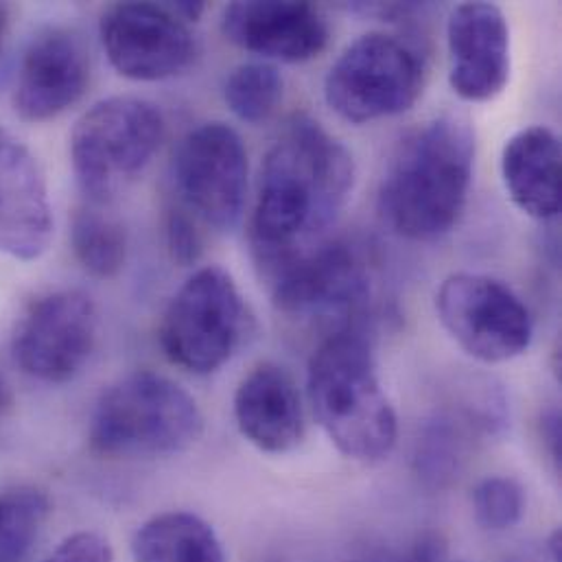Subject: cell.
<instances>
[{"label": "cell", "mask_w": 562, "mask_h": 562, "mask_svg": "<svg viewBox=\"0 0 562 562\" xmlns=\"http://www.w3.org/2000/svg\"><path fill=\"white\" fill-rule=\"evenodd\" d=\"M352 184L350 151L311 116H293L266 156L250 224L261 277L313 248L344 211Z\"/></svg>", "instance_id": "obj_1"}, {"label": "cell", "mask_w": 562, "mask_h": 562, "mask_svg": "<svg viewBox=\"0 0 562 562\" xmlns=\"http://www.w3.org/2000/svg\"><path fill=\"white\" fill-rule=\"evenodd\" d=\"M473 165L475 132L469 119H434L398 147L381 182L383 222L409 241L449 235L467 209Z\"/></svg>", "instance_id": "obj_2"}, {"label": "cell", "mask_w": 562, "mask_h": 562, "mask_svg": "<svg viewBox=\"0 0 562 562\" xmlns=\"http://www.w3.org/2000/svg\"><path fill=\"white\" fill-rule=\"evenodd\" d=\"M315 420L348 460L379 462L396 445L398 423L381 387L368 339L357 328L330 333L313 352L306 374Z\"/></svg>", "instance_id": "obj_3"}, {"label": "cell", "mask_w": 562, "mask_h": 562, "mask_svg": "<svg viewBox=\"0 0 562 562\" xmlns=\"http://www.w3.org/2000/svg\"><path fill=\"white\" fill-rule=\"evenodd\" d=\"M204 434L198 401L176 381L143 370L110 385L90 418V447L105 458H162Z\"/></svg>", "instance_id": "obj_4"}, {"label": "cell", "mask_w": 562, "mask_h": 562, "mask_svg": "<svg viewBox=\"0 0 562 562\" xmlns=\"http://www.w3.org/2000/svg\"><path fill=\"white\" fill-rule=\"evenodd\" d=\"M165 138L162 112L138 97L94 103L72 127L70 162L90 204H108L151 162Z\"/></svg>", "instance_id": "obj_5"}, {"label": "cell", "mask_w": 562, "mask_h": 562, "mask_svg": "<svg viewBox=\"0 0 562 562\" xmlns=\"http://www.w3.org/2000/svg\"><path fill=\"white\" fill-rule=\"evenodd\" d=\"M246 328L248 313L237 282L211 266L198 270L171 297L160 324V346L171 363L211 374L233 359Z\"/></svg>", "instance_id": "obj_6"}, {"label": "cell", "mask_w": 562, "mask_h": 562, "mask_svg": "<svg viewBox=\"0 0 562 562\" xmlns=\"http://www.w3.org/2000/svg\"><path fill=\"white\" fill-rule=\"evenodd\" d=\"M425 68L414 48L394 35L357 37L330 66L324 81L328 108L350 123H370L407 112L420 97Z\"/></svg>", "instance_id": "obj_7"}, {"label": "cell", "mask_w": 562, "mask_h": 562, "mask_svg": "<svg viewBox=\"0 0 562 562\" xmlns=\"http://www.w3.org/2000/svg\"><path fill=\"white\" fill-rule=\"evenodd\" d=\"M436 311L445 330L477 361H513L532 344L530 308L508 284L493 277L451 274L436 293Z\"/></svg>", "instance_id": "obj_8"}, {"label": "cell", "mask_w": 562, "mask_h": 562, "mask_svg": "<svg viewBox=\"0 0 562 562\" xmlns=\"http://www.w3.org/2000/svg\"><path fill=\"white\" fill-rule=\"evenodd\" d=\"M171 171L182 211L220 233L237 228L248 191V151L237 130L217 121L191 130Z\"/></svg>", "instance_id": "obj_9"}, {"label": "cell", "mask_w": 562, "mask_h": 562, "mask_svg": "<svg viewBox=\"0 0 562 562\" xmlns=\"http://www.w3.org/2000/svg\"><path fill=\"white\" fill-rule=\"evenodd\" d=\"M99 330L92 297L61 289L35 300L20 317L11 350L24 374L44 383H68L88 363Z\"/></svg>", "instance_id": "obj_10"}, {"label": "cell", "mask_w": 562, "mask_h": 562, "mask_svg": "<svg viewBox=\"0 0 562 562\" xmlns=\"http://www.w3.org/2000/svg\"><path fill=\"white\" fill-rule=\"evenodd\" d=\"M99 35L112 68L134 81H160L195 59V37L171 2H121L101 15Z\"/></svg>", "instance_id": "obj_11"}, {"label": "cell", "mask_w": 562, "mask_h": 562, "mask_svg": "<svg viewBox=\"0 0 562 562\" xmlns=\"http://www.w3.org/2000/svg\"><path fill=\"white\" fill-rule=\"evenodd\" d=\"M274 304L286 315H359L370 295L366 266L341 241L317 244L263 274Z\"/></svg>", "instance_id": "obj_12"}, {"label": "cell", "mask_w": 562, "mask_h": 562, "mask_svg": "<svg viewBox=\"0 0 562 562\" xmlns=\"http://www.w3.org/2000/svg\"><path fill=\"white\" fill-rule=\"evenodd\" d=\"M90 83V57L83 40L64 26L42 29L26 46L13 92L15 114L44 123L72 108Z\"/></svg>", "instance_id": "obj_13"}, {"label": "cell", "mask_w": 562, "mask_h": 562, "mask_svg": "<svg viewBox=\"0 0 562 562\" xmlns=\"http://www.w3.org/2000/svg\"><path fill=\"white\" fill-rule=\"evenodd\" d=\"M449 83L471 103L499 97L510 81V29L493 2H462L447 22Z\"/></svg>", "instance_id": "obj_14"}, {"label": "cell", "mask_w": 562, "mask_h": 562, "mask_svg": "<svg viewBox=\"0 0 562 562\" xmlns=\"http://www.w3.org/2000/svg\"><path fill=\"white\" fill-rule=\"evenodd\" d=\"M53 237V211L44 173L24 143L0 127V252L18 261L40 259Z\"/></svg>", "instance_id": "obj_15"}, {"label": "cell", "mask_w": 562, "mask_h": 562, "mask_svg": "<svg viewBox=\"0 0 562 562\" xmlns=\"http://www.w3.org/2000/svg\"><path fill=\"white\" fill-rule=\"evenodd\" d=\"M224 35L266 59L300 64L317 57L328 42V24L311 2L241 0L224 9Z\"/></svg>", "instance_id": "obj_16"}, {"label": "cell", "mask_w": 562, "mask_h": 562, "mask_svg": "<svg viewBox=\"0 0 562 562\" xmlns=\"http://www.w3.org/2000/svg\"><path fill=\"white\" fill-rule=\"evenodd\" d=\"M235 420L259 451L282 456L304 438V409L293 379L277 363L257 366L237 387Z\"/></svg>", "instance_id": "obj_17"}, {"label": "cell", "mask_w": 562, "mask_h": 562, "mask_svg": "<svg viewBox=\"0 0 562 562\" xmlns=\"http://www.w3.org/2000/svg\"><path fill=\"white\" fill-rule=\"evenodd\" d=\"M504 420V403L497 401L491 387L464 409L436 414L416 442L414 471L418 480L434 491L449 488L471 458L473 436L477 431L493 434L506 425Z\"/></svg>", "instance_id": "obj_18"}, {"label": "cell", "mask_w": 562, "mask_h": 562, "mask_svg": "<svg viewBox=\"0 0 562 562\" xmlns=\"http://www.w3.org/2000/svg\"><path fill=\"white\" fill-rule=\"evenodd\" d=\"M502 178L513 204L532 220L561 213V140L546 125L517 132L502 154Z\"/></svg>", "instance_id": "obj_19"}, {"label": "cell", "mask_w": 562, "mask_h": 562, "mask_svg": "<svg viewBox=\"0 0 562 562\" xmlns=\"http://www.w3.org/2000/svg\"><path fill=\"white\" fill-rule=\"evenodd\" d=\"M132 554L136 562H226L215 530L191 513H165L143 524Z\"/></svg>", "instance_id": "obj_20"}, {"label": "cell", "mask_w": 562, "mask_h": 562, "mask_svg": "<svg viewBox=\"0 0 562 562\" xmlns=\"http://www.w3.org/2000/svg\"><path fill=\"white\" fill-rule=\"evenodd\" d=\"M70 244L81 268L108 281L121 274L127 259L125 228L97 209H79L70 226Z\"/></svg>", "instance_id": "obj_21"}, {"label": "cell", "mask_w": 562, "mask_h": 562, "mask_svg": "<svg viewBox=\"0 0 562 562\" xmlns=\"http://www.w3.org/2000/svg\"><path fill=\"white\" fill-rule=\"evenodd\" d=\"M48 515V499L35 488L0 493V562H31Z\"/></svg>", "instance_id": "obj_22"}, {"label": "cell", "mask_w": 562, "mask_h": 562, "mask_svg": "<svg viewBox=\"0 0 562 562\" xmlns=\"http://www.w3.org/2000/svg\"><path fill=\"white\" fill-rule=\"evenodd\" d=\"M224 97L231 112L244 123L268 121L282 99V77L279 68L268 61H250L237 66L224 86Z\"/></svg>", "instance_id": "obj_23"}, {"label": "cell", "mask_w": 562, "mask_h": 562, "mask_svg": "<svg viewBox=\"0 0 562 562\" xmlns=\"http://www.w3.org/2000/svg\"><path fill=\"white\" fill-rule=\"evenodd\" d=\"M473 515L475 521L488 532L513 530L526 515L524 486L504 475L482 480L473 491Z\"/></svg>", "instance_id": "obj_24"}, {"label": "cell", "mask_w": 562, "mask_h": 562, "mask_svg": "<svg viewBox=\"0 0 562 562\" xmlns=\"http://www.w3.org/2000/svg\"><path fill=\"white\" fill-rule=\"evenodd\" d=\"M167 248L180 268L195 266L204 255V237L198 222L182 209H173L167 215Z\"/></svg>", "instance_id": "obj_25"}, {"label": "cell", "mask_w": 562, "mask_h": 562, "mask_svg": "<svg viewBox=\"0 0 562 562\" xmlns=\"http://www.w3.org/2000/svg\"><path fill=\"white\" fill-rule=\"evenodd\" d=\"M110 543L97 532H77L59 543L44 562H112Z\"/></svg>", "instance_id": "obj_26"}, {"label": "cell", "mask_w": 562, "mask_h": 562, "mask_svg": "<svg viewBox=\"0 0 562 562\" xmlns=\"http://www.w3.org/2000/svg\"><path fill=\"white\" fill-rule=\"evenodd\" d=\"M543 438L552 453V460L559 462L561 460V416L557 409H550L543 416Z\"/></svg>", "instance_id": "obj_27"}, {"label": "cell", "mask_w": 562, "mask_h": 562, "mask_svg": "<svg viewBox=\"0 0 562 562\" xmlns=\"http://www.w3.org/2000/svg\"><path fill=\"white\" fill-rule=\"evenodd\" d=\"M445 561V548L438 543V539H425L414 550V554L403 562H442Z\"/></svg>", "instance_id": "obj_28"}, {"label": "cell", "mask_w": 562, "mask_h": 562, "mask_svg": "<svg viewBox=\"0 0 562 562\" xmlns=\"http://www.w3.org/2000/svg\"><path fill=\"white\" fill-rule=\"evenodd\" d=\"M9 29H11V9H9V4L0 2V81H2V70H4Z\"/></svg>", "instance_id": "obj_29"}, {"label": "cell", "mask_w": 562, "mask_h": 562, "mask_svg": "<svg viewBox=\"0 0 562 562\" xmlns=\"http://www.w3.org/2000/svg\"><path fill=\"white\" fill-rule=\"evenodd\" d=\"M13 407V392L9 387V383L4 381V376L0 374V418Z\"/></svg>", "instance_id": "obj_30"}]
</instances>
